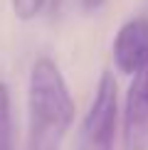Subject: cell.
<instances>
[{
    "mask_svg": "<svg viewBox=\"0 0 148 150\" xmlns=\"http://www.w3.org/2000/svg\"><path fill=\"white\" fill-rule=\"evenodd\" d=\"M74 98L64 74L49 57H37L27 84V145L25 150H59L74 123Z\"/></svg>",
    "mask_w": 148,
    "mask_h": 150,
    "instance_id": "cell-1",
    "label": "cell"
},
{
    "mask_svg": "<svg viewBox=\"0 0 148 150\" xmlns=\"http://www.w3.org/2000/svg\"><path fill=\"white\" fill-rule=\"evenodd\" d=\"M119 128V84L111 71L99 76L94 98L82 123L79 150H114Z\"/></svg>",
    "mask_w": 148,
    "mask_h": 150,
    "instance_id": "cell-2",
    "label": "cell"
},
{
    "mask_svg": "<svg viewBox=\"0 0 148 150\" xmlns=\"http://www.w3.org/2000/svg\"><path fill=\"white\" fill-rule=\"evenodd\" d=\"M131 76L123 103V150H148V67Z\"/></svg>",
    "mask_w": 148,
    "mask_h": 150,
    "instance_id": "cell-3",
    "label": "cell"
},
{
    "mask_svg": "<svg viewBox=\"0 0 148 150\" xmlns=\"http://www.w3.org/2000/svg\"><path fill=\"white\" fill-rule=\"evenodd\" d=\"M111 57L121 74H136L148 67V17H131L123 22L111 45Z\"/></svg>",
    "mask_w": 148,
    "mask_h": 150,
    "instance_id": "cell-4",
    "label": "cell"
},
{
    "mask_svg": "<svg viewBox=\"0 0 148 150\" xmlns=\"http://www.w3.org/2000/svg\"><path fill=\"white\" fill-rule=\"evenodd\" d=\"M0 150H12V98L0 81Z\"/></svg>",
    "mask_w": 148,
    "mask_h": 150,
    "instance_id": "cell-5",
    "label": "cell"
},
{
    "mask_svg": "<svg viewBox=\"0 0 148 150\" xmlns=\"http://www.w3.org/2000/svg\"><path fill=\"white\" fill-rule=\"evenodd\" d=\"M10 3H12V12H15L17 20L30 22V20H35V17L42 12L47 0H10Z\"/></svg>",
    "mask_w": 148,
    "mask_h": 150,
    "instance_id": "cell-6",
    "label": "cell"
},
{
    "mask_svg": "<svg viewBox=\"0 0 148 150\" xmlns=\"http://www.w3.org/2000/svg\"><path fill=\"white\" fill-rule=\"evenodd\" d=\"M79 3H82V8H84V10H89V12H91V10H99L104 3H106V0H79Z\"/></svg>",
    "mask_w": 148,
    "mask_h": 150,
    "instance_id": "cell-7",
    "label": "cell"
}]
</instances>
